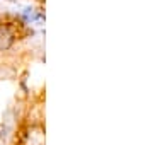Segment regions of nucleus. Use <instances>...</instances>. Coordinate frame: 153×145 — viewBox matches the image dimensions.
I'll return each instance as SVG.
<instances>
[{
    "label": "nucleus",
    "instance_id": "1",
    "mask_svg": "<svg viewBox=\"0 0 153 145\" xmlns=\"http://www.w3.org/2000/svg\"><path fill=\"white\" fill-rule=\"evenodd\" d=\"M26 19H19V22H0V51H7L21 36V31L27 28Z\"/></svg>",
    "mask_w": 153,
    "mask_h": 145
},
{
    "label": "nucleus",
    "instance_id": "2",
    "mask_svg": "<svg viewBox=\"0 0 153 145\" xmlns=\"http://www.w3.org/2000/svg\"><path fill=\"white\" fill-rule=\"evenodd\" d=\"M34 2L38 4V10L39 12H44V2H46V0H34Z\"/></svg>",
    "mask_w": 153,
    "mask_h": 145
}]
</instances>
